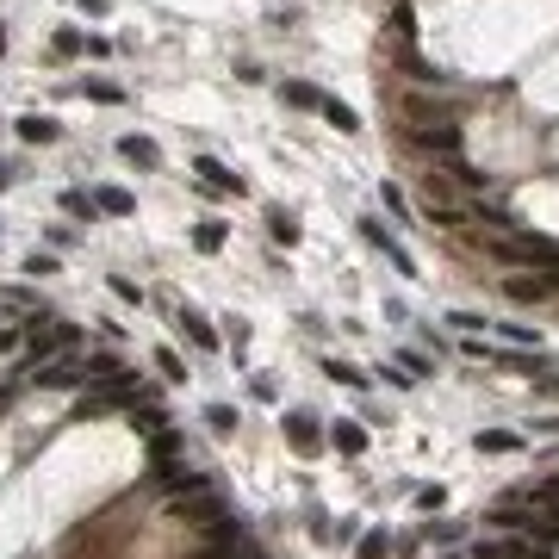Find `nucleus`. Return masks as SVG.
Masks as SVG:
<instances>
[{
  "label": "nucleus",
  "instance_id": "24",
  "mask_svg": "<svg viewBox=\"0 0 559 559\" xmlns=\"http://www.w3.org/2000/svg\"><path fill=\"white\" fill-rule=\"evenodd\" d=\"M268 224H274V237H280V243H298V224H292L286 212H268Z\"/></svg>",
  "mask_w": 559,
  "mask_h": 559
},
{
  "label": "nucleus",
  "instance_id": "4",
  "mask_svg": "<svg viewBox=\"0 0 559 559\" xmlns=\"http://www.w3.org/2000/svg\"><path fill=\"white\" fill-rule=\"evenodd\" d=\"M280 429H286V441H292L298 454H311V447H317V422L305 417V411H286V422H280Z\"/></svg>",
  "mask_w": 559,
  "mask_h": 559
},
{
  "label": "nucleus",
  "instance_id": "27",
  "mask_svg": "<svg viewBox=\"0 0 559 559\" xmlns=\"http://www.w3.org/2000/svg\"><path fill=\"white\" fill-rule=\"evenodd\" d=\"M504 336H510V342H522V348H535V342H541L529 323H504Z\"/></svg>",
  "mask_w": 559,
  "mask_h": 559
},
{
  "label": "nucleus",
  "instance_id": "25",
  "mask_svg": "<svg viewBox=\"0 0 559 559\" xmlns=\"http://www.w3.org/2000/svg\"><path fill=\"white\" fill-rule=\"evenodd\" d=\"M50 50H56V56H75V50H88V44H81V38H75V31H69V25H63V31H56V44H50Z\"/></svg>",
  "mask_w": 559,
  "mask_h": 559
},
{
  "label": "nucleus",
  "instance_id": "16",
  "mask_svg": "<svg viewBox=\"0 0 559 559\" xmlns=\"http://www.w3.org/2000/svg\"><path fill=\"white\" fill-rule=\"evenodd\" d=\"M330 441H336L342 454H361V447H367V429H361V422H330Z\"/></svg>",
  "mask_w": 559,
  "mask_h": 559
},
{
  "label": "nucleus",
  "instance_id": "29",
  "mask_svg": "<svg viewBox=\"0 0 559 559\" xmlns=\"http://www.w3.org/2000/svg\"><path fill=\"white\" fill-rule=\"evenodd\" d=\"M205 417H212V429H237V411H230V405H212Z\"/></svg>",
  "mask_w": 559,
  "mask_h": 559
},
{
  "label": "nucleus",
  "instance_id": "2",
  "mask_svg": "<svg viewBox=\"0 0 559 559\" xmlns=\"http://www.w3.org/2000/svg\"><path fill=\"white\" fill-rule=\"evenodd\" d=\"M411 149H429V155H454L460 149V125H411Z\"/></svg>",
  "mask_w": 559,
  "mask_h": 559
},
{
  "label": "nucleus",
  "instance_id": "30",
  "mask_svg": "<svg viewBox=\"0 0 559 559\" xmlns=\"http://www.w3.org/2000/svg\"><path fill=\"white\" fill-rule=\"evenodd\" d=\"M361 559H386V535H367V541H361Z\"/></svg>",
  "mask_w": 559,
  "mask_h": 559
},
{
  "label": "nucleus",
  "instance_id": "18",
  "mask_svg": "<svg viewBox=\"0 0 559 559\" xmlns=\"http://www.w3.org/2000/svg\"><path fill=\"white\" fill-rule=\"evenodd\" d=\"M280 94H286L292 106H305V113H317V106H323V94H317V88H305V81H286Z\"/></svg>",
  "mask_w": 559,
  "mask_h": 559
},
{
  "label": "nucleus",
  "instance_id": "3",
  "mask_svg": "<svg viewBox=\"0 0 559 559\" xmlns=\"http://www.w3.org/2000/svg\"><path fill=\"white\" fill-rule=\"evenodd\" d=\"M472 554L479 559H541V547H535L529 535H497V541H479Z\"/></svg>",
  "mask_w": 559,
  "mask_h": 559
},
{
  "label": "nucleus",
  "instance_id": "33",
  "mask_svg": "<svg viewBox=\"0 0 559 559\" xmlns=\"http://www.w3.org/2000/svg\"><path fill=\"white\" fill-rule=\"evenodd\" d=\"M0 44H6V31H0Z\"/></svg>",
  "mask_w": 559,
  "mask_h": 559
},
{
  "label": "nucleus",
  "instance_id": "31",
  "mask_svg": "<svg viewBox=\"0 0 559 559\" xmlns=\"http://www.w3.org/2000/svg\"><path fill=\"white\" fill-rule=\"evenodd\" d=\"M19 336H25L19 323H13V330H0V355H13V348H19Z\"/></svg>",
  "mask_w": 559,
  "mask_h": 559
},
{
  "label": "nucleus",
  "instance_id": "21",
  "mask_svg": "<svg viewBox=\"0 0 559 559\" xmlns=\"http://www.w3.org/2000/svg\"><path fill=\"white\" fill-rule=\"evenodd\" d=\"M88 100H100V106H119V100H125V94H119V88H113V81H88Z\"/></svg>",
  "mask_w": 559,
  "mask_h": 559
},
{
  "label": "nucleus",
  "instance_id": "19",
  "mask_svg": "<svg viewBox=\"0 0 559 559\" xmlns=\"http://www.w3.org/2000/svg\"><path fill=\"white\" fill-rule=\"evenodd\" d=\"M155 367H162V380H174V386L187 380V361H180L174 348H155Z\"/></svg>",
  "mask_w": 559,
  "mask_h": 559
},
{
  "label": "nucleus",
  "instance_id": "12",
  "mask_svg": "<svg viewBox=\"0 0 559 559\" xmlns=\"http://www.w3.org/2000/svg\"><path fill=\"white\" fill-rule=\"evenodd\" d=\"M554 280L547 274H510V298H547Z\"/></svg>",
  "mask_w": 559,
  "mask_h": 559
},
{
  "label": "nucleus",
  "instance_id": "20",
  "mask_svg": "<svg viewBox=\"0 0 559 559\" xmlns=\"http://www.w3.org/2000/svg\"><path fill=\"white\" fill-rule=\"evenodd\" d=\"M380 199H386V212H392V218H411V199H405V193H398V187H392V180H386V187H380Z\"/></svg>",
  "mask_w": 559,
  "mask_h": 559
},
{
  "label": "nucleus",
  "instance_id": "14",
  "mask_svg": "<svg viewBox=\"0 0 559 559\" xmlns=\"http://www.w3.org/2000/svg\"><path fill=\"white\" fill-rule=\"evenodd\" d=\"M193 168H199V180H212V187H224V193H237V187H243V180H237V174H230L224 162H212V155H199Z\"/></svg>",
  "mask_w": 559,
  "mask_h": 559
},
{
  "label": "nucleus",
  "instance_id": "9",
  "mask_svg": "<svg viewBox=\"0 0 559 559\" xmlns=\"http://www.w3.org/2000/svg\"><path fill=\"white\" fill-rule=\"evenodd\" d=\"M180 330H187V342H193V348H218V330H212L199 311H180Z\"/></svg>",
  "mask_w": 559,
  "mask_h": 559
},
{
  "label": "nucleus",
  "instance_id": "1",
  "mask_svg": "<svg viewBox=\"0 0 559 559\" xmlns=\"http://www.w3.org/2000/svg\"><path fill=\"white\" fill-rule=\"evenodd\" d=\"M504 268H559V249L554 243H510V237H497V243H485Z\"/></svg>",
  "mask_w": 559,
  "mask_h": 559
},
{
  "label": "nucleus",
  "instance_id": "32",
  "mask_svg": "<svg viewBox=\"0 0 559 559\" xmlns=\"http://www.w3.org/2000/svg\"><path fill=\"white\" fill-rule=\"evenodd\" d=\"M0 187H6V162H0Z\"/></svg>",
  "mask_w": 559,
  "mask_h": 559
},
{
  "label": "nucleus",
  "instance_id": "23",
  "mask_svg": "<svg viewBox=\"0 0 559 559\" xmlns=\"http://www.w3.org/2000/svg\"><path fill=\"white\" fill-rule=\"evenodd\" d=\"M323 373H330V380H336V386H361V373H355V367H348V361H323Z\"/></svg>",
  "mask_w": 559,
  "mask_h": 559
},
{
  "label": "nucleus",
  "instance_id": "13",
  "mask_svg": "<svg viewBox=\"0 0 559 559\" xmlns=\"http://www.w3.org/2000/svg\"><path fill=\"white\" fill-rule=\"evenodd\" d=\"M317 113H323L336 131H361V113H355V106H342V100H330V94H323V106H317Z\"/></svg>",
  "mask_w": 559,
  "mask_h": 559
},
{
  "label": "nucleus",
  "instance_id": "28",
  "mask_svg": "<svg viewBox=\"0 0 559 559\" xmlns=\"http://www.w3.org/2000/svg\"><path fill=\"white\" fill-rule=\"evenodd\" d=\"M417 504H422V510H441V504H447V491H441V485H422Z\"/></svg>",
  "mask_w": 559,
  "mask_h": 559
},
{
  "label": "nucleus",
  "instance_id": "5",
  "mask_svg": "<svg viewBox=\"0 0 559 559\" xmlns=\"http://www.w3.org/2000/svg\"><path fill=\"white\" fill-rule=\"evenodd\" d=\"M149 460H155V472H174V460H180V435H174V429H155Z\"/></svg>",
  "mask_w": 559,
  "mask_h": 559
},
{
  "label": "nucleus",
  "instance_id": "26",
  "mask_svg": "<svg viewBox=\"0 0 559 559\" xmlns=\"http://www.w3.org/2000/svg\"><path fill=\"white\" fill-rule=\"evenodd\" d=\"M398 63H405V69H411V75H417V81H435V69H429V63H422L417 50H405V56H398Z\"/></svg>",
  "mask_w": 559,
  "mask_h": 559
},
{
  "label": "nucleus",
  "instance_id": "17",
  "mask_svg": "<svg viewBox=\"0 0 559 559\" xmlns=\"http://www.w3.org/2000/svg\"><path fill=\"white\" fill-rule=\"evenodd\" d=\"M119 155H125L131 168H155V143L149 138H119Z\"/></svg>",
  "mask_w": 559,
  "mask_h": 559
},
{
  "label": "nucleus",
  "instance_id": "8",
  "mask_svg": "<svg viewBox=\"0 0 559 559\" xmlns=\"http://www.w3.org/2000/svg\"><path fill=\"white\" fill-rule=\"evenodd\" d=\"M224 237H230V230H224L218 218H205V224H193V249H199V255H218V249H224Z\"/></svg>",
  "mask_w": 559,
  "mask_h": 559
},
{
  "label": "nucleus",
  "instance_id": "6",
  "mask_svg": "<svg viewBox=\"0 0 559 559\" xmlns=\"http://www.w3.org/2000/svg\"><path fill=\"white\" fill-rule=\"evenodd\" d=\"M479 454H516L522 447V435L516 429H479V441H472Z\"/></svg>",
  "mask_w": 559,
  "mask_h": 559
},
{
  "label": "nucleus",
  "instance_id": "10",
  "mask_svg": "<svg viewBox=\"0 0 559 559\" xmlns=\"http://www.w3.org/2000/svg\"><path fill=\"white\" fill-rule=\"evenodd\" d=\"M180 516H193V522H224V497H218V491H212V497H187Z\"/></svg>",
  "mask_w": 559,
  "mask_h": 559
},
{
  "label": "nucleus",
  "instance_id": "7",
  "mask_svg": "<svg viewBox=\"0 0 559 559\" xmlns=\"http://www.w3.org/2000/svg\"><path fill=\"white\" fill-rule=\"evenodd\" d=\"M94 205H100V212H113V218H131V212H138V199H131L125 187H100V193H94Z\"/></svg>",
  "mask_w": 559,
  "mask_h": 559
},
{
  "label": "nucleus",
  "instance_id": "22",
  "mask_svg": "<svg viewBox=\"0 0 559 559\" xmlns=\"http://www.w3.org/2000/svg\"><path fill=\"white\" fill-rule=\"evenodd\" d=\"M63 205H69L75 218H94V212H100V205H94V193H63Z\"/></svg>",
  "mask_w": 559,
  "mask_h": 559
},
{
  "label": "nucleus",
  "instance_id": "15",
  "mask_svg": "<svg viewBox=\"0 0 559 559\" xmlns=\"http://www.w3.org/2000/svg\"><path fill=\"white\" fill-rule=\"evenodd\" d=\"M38 386H44V392H63V386H81V367H75V361H63V367H44V373H38Z\"/></svg>",
  "mask_w": 559,
  "mask_h": 559
},
{
  "label": "nucleus",
  "instance_id": "11",
  "mask_svg": "<svg viewBox=\"0 0 559 559\" xmlns=\"http://www.w3.org/2000/svg\"><path fill=\"white\" fill-rule=\"evenodd\" d=\"M19 138H25V143H56L63 131H56V119H44V113H31V119H19Z\"/></svg>",
  "mask_w": 559,
  "mask_h": 559
}]
</instances>
